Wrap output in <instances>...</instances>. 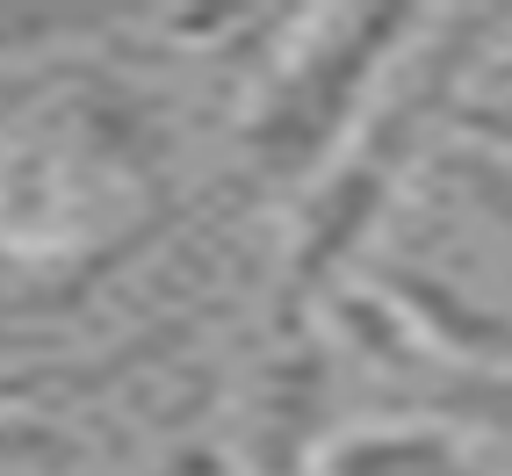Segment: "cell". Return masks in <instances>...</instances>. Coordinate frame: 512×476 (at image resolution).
<instances>
[{"label":"cell","mask_w":512,"mask_h":476,"mask_svg":"<svg viewBox=\"0 0 512 476\" xmlns=\"http://www.w3.org/2000/svg\"><path fill=\"white\" fill-rule=\"evenodd\" d=\"M455 123L491 145H512V101H469V109H455Z\"/></svg>","instance_id":"obj_11"},{"label":"cell","mask_w":512,"mask_h":476,"mask_svg":"<svg viewBox=\"0 0 512 476\" xmlns=\"http://www.w3.org/2000/svg\"><path fill=\"white\" fill-rule=\"evenodd\" d=\"M383 289H390V303H404V311L419 318V332H433L440 347H455L462 361H476L484 376H505L512 368V318L469 303L462 289H448L440 275H426V267H412V260H390Z\"/></svg>","instance_id":"obj_4"},{"label":"cell","mask_w":512,"mask_h":476,"mask_svg":"<svg viewBox=\"0 0 512 476\" xmlns=\"http://www.w3.org/2000/svg\"><path fill=\"white\" fill-rule=\"evenodd\" d=\"M325 476H476L462 448L440 426H404V433H354L332 448Z\"/></svg>","instance_id":"obj_5"},{"label":"cell","mask_w":512,"mask_h":476,"mask_svg":"<svg viewBox=\"0 0 512 476\" xmlns=\"http://www.w3.org/2000/svg\"><path fill=\"white\" fill-rule=\"evenodd\" d=\"M188 325H152L145 339H130L123 354H101V361H44V368H0V404H22V397H51V390H109L116 376L145 368L152 354H166Z\"/></svg>","instance_id":"obj_6"},{"label":"cell","mask_w":512,"mask_h":476,"mask_svg":"<svg viewBox=\"0 0 512 476\" xmlns=\"http://www.w3.org/2000/svg\"><path fill=\"white\" fill-rule=\"evenodd\" d=\"M318 29H325V37L275 80V94L260 101V116L246 130L253 166L267 181L318 174V159L332 152L339 130H347V116H354L361 87L375 80L383 51H397L419 29V8H354V15H332Z\"/></svg>","instance_id":"obj_2"},{"label":"cell","mask_w":512,"mask_h":476,"mask_svg":"<svg viewBox=\"0 0 512 476\" xmlns=\"http://www.w3.org/2000/svg\"><path fill=\"white\" fill-rule=\"evenodd\" d=\"M159 476H224V462H217L210 448H181V455H174V462H166Z\"/></svg>","instance_id":"obj_12"},{"label":"cell","mask_w":512,"mask_h":476,"mask_svg":"<svg viewBox=\"0 0 512 476\" xmlns=\"http://www.w3.org/2000/svg\"><path fill=\"white\" fill-rule=\"evenodd\" d=\"M448 174L469 188V202H476V210H491V217L512 231V159H505V152L455 145V152H448Z\"/></svg>","instance_id":"obj_8"},{"label":"cell","mask_w":512,"mask_h":476,"mask_svg":"<svg viewBox=\"0 0 512 476\" xmlns=\"http://www.w3.org/2000/svg\"><path fill=\"white\" fill-rule=\"evenodd\" d=\"M498 87H512V58H505V65H498Z\"/></svg>","instance_id":"obj_13"},{"label":"cell","mask_w":512,"mask_h":476,"mask_svg":"<svg viewBox=\"0 0 512 476\" xmlns=\"http://www.w3.org/2000/svg\"><path fill=\"white\" fill-rule=\"evenodd\" d=\"M484 29H491V15H462V22H455V44L440 51V58H426L419 87L404 94L397 109H383V123H375L368 138L354 145V159L318 188L311 217H303V238H296V260H289V303H282V325H289V332H296L303 311H311V303L325 296V282L354 260V246L375 231V217H383V202H390L397 166L412 159L426 116H433V109H448L455 73L469 65V51L484 44Z\"/></svg>","instance_id":"obj_1"},{"label":"cell","mask_w":512,"mask_h":476,"mask_svg":"<svg viewBox=\"0 0 512 476\" xmlns=\"http://www.w3.org/2000/svg\"><path fill=\"white\" fill-rule=\"evenodd\" d=\"M29 455H73V440L51 433V426L8 419V426H0V462H29Z\"/></svg>","instance_id":"obj_10"},{"label":"cell","mask_w":512,"mask_h":476,"mask_svg":"<svg viewBox=\"0 0 512 476\" xmlns=\"http://www.w3.org/2000/svg\"><path fill=\"white\" fill-rule=\"evenodd\" d=\"M412 412L455 419V426H512V376H484V368H455L448 383L412 397Z\"/></svg>","instance_id":"obj_7"},{"label":"cell","mask_w":512,"mask_h":476,"mask_svg":"<svg viewBox=\"0 0 512 476\" xmlns=\"http://www.w3.org/2000/svg\"><path fill=\"white\" fill-rule=\"evenodd\" d=\"M325 397H332V361L318 339L289 332V347L267 376V412H260V440H253V469L260 476H303V455L325 426Z\"/></svg>","instance_id":"obj_3"},{"label":"cell","mask_w":512,"mask_h":476,"mask_svg":"<svg viewBox=\"0 0 512 476\" xmlns=\"http://www.w3.org/2000/svg\"><path fill=\"white\" fill-rule=\"evenodd\" d=\"M339 325L354 332V347H361L368 361H383V368H404V361H412V354H404V325H397L375 296H347V303H339Z\"/></svg>","instance_id":"obj_9"}]
</instances>
